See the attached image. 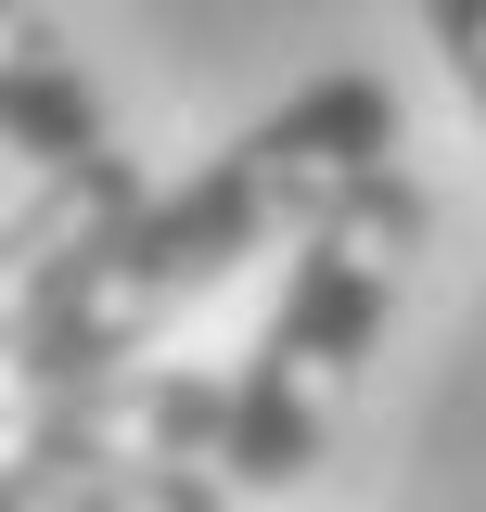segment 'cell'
<instances>
[{"instance_id":"1","label":"cell","mask_w":486,"mask_h":512,"mask_svg":"<svg viewBox=\"0 0 486 512\" xmlns=\"http://www.w3.org/2000/svg\"><path fill=\"white\" fill-rule=\"evenodd\" d=\"M397 154H410V116H397V90H384L371 64H333V77L282 90V103L243 116L192 180H141L128 192V218L77 256V282L52 295L39 346H26V384L141 359L180 308H205L256 256H282L320 205H346V192H359L371 167H397Z\"/></svg>"},{"instance_id":"2","label":"cell","mask_w":486,"mask_h":512,"mask_svg":"<svg viewBox=\"0 0 486 512\" xmlns=\"http://www.w3.org/2000/svg\"><path fill=\"white\" fill-rule=\"evenodd\" d=\"M435 244V192L397 167H371L346 205H320L295 244H282V295L256 320V346L231 359V436H218V474L243 500L269 487H307V461L333 448V423L359 410L384 333L410 308V269Z\"/></svg>"},{"instance_id":"3","label":"cell","mask_w":486,"mask_h":512,"mask_svg":"<svg viewBox=\"0 0 486 512\" xmlns=\"http://www.w3.org/2000/svg\"><path fill=\"white\" fill-rule=\"evenodd\" d=\"M128 192H141V167L103 154V167H39V192L0 218V384H26V346H39L52 295L77 282V256L128 218Z\"/></svg>"},{"instance_id":"4","label":"cell","mask_w":486,"mask_h":512,"mask_svg":"<svg viewBox=\"0 0 486 512\" xmlns=\"http://www.w3.org/2000/svg\"><path fill=\"white\" fill-rule=\"evenodd\" d=\"M0 141L26 167H103V154H128L116 103H103L90 52L52 26V0H0Z\"/></svg>"},{"instance_id":"5","label":"cell","mask_w":486,"mask_h":512,"mask_svg":"<svg viewBox=\"0 0 486 512\" xmlns=\"http://www.w3.org/2000/svg\"><path fill=\"white\" fill-rule=\"evenodd\" d=\"M0 512H243V487L218 461H26Z\"/></svg>"},{"instance_id":"6","label":"cell","mask_w":486,"mask_h":512,"mask_svg":"<svg viewBox=\"0 0 486 512\" xmlns=\"http://www.w3.org/2000/svg\"><path fill=\"white\" fill-rule=\"evenodd\" d=\"M435 52H448V77H461V103L486 116V0H423Z\"/></svg>"}]
</instances>
